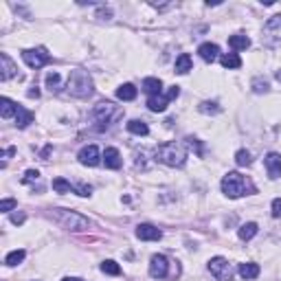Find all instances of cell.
<instances>
[{
    "label": "cell",
    "instance_id": "cell-20",
    "mask_svg": "<svg viewBox=\"0 0 281 281\" xmlns=\"http://www.w3.org/2000/svg\"><path fill=\"white\" fill-rule=\"evenodd\" d=\"M127 132L130 134H136V136H147L149 134V127L145 121H139V119H132L130 123H127Z\"/></svg>",
    "mask_w": 281,
    "mask_h": 281
},
{
    "label": "cell",
    "instance_id": "cell-24",
    "mask_svg": "<svg viewBox=\"0 0 281 281\" xmlns=\"http://www.w3.org/2000/svg\"><path fill=\"white\" fill-rule=\"evenodd\" d=\"M29 123H33V114H31L26 108L18 105V112H16V125H18V127H26Z\"/></svg>",
    "mask_w": 281,
    "mask_h": 281
},
{
    "label": "cell",
    "instance_id": "cell-23",
    "mask_svg": "<svg viewBox=\"0 0 281 281\" xmlns=\"http://www.w3.org/2000/svg\"><path fill=\"white\" fill-rule=\"evenodd\" d=\"M143 90L147 92L149 97L161 95V90H162V81H161V79H156V77H147V79L143 81Z\"/></svg>",
    "mask_w": 281,
    "mask_h": 281
},
{
    "label": "cell",
    "instance_id": "cell-31",
    "mask_svg": "<svg viewBox=\"0 0 281 281\" xmlns=\"http://www.w3.org/2000/svg\"><path fill=\"white\" fill-rule=\"evenodd\" d=\"M198 110H200L202 114H218L222 108H220L215 101H202V103L198 105Z\"/></svg>",
    "mask_w": 281,
    "mask_h": 281
},
{
    "label": "cell",
    "instance_id": "cell-16",
    "mask_svg": "<svg viewBox=\"0 0 281 281\" xmlns=\"http://www.w3.org/2000/svg\"><path fill=\"white\" fill-rule=\"evenodd\" d=\"M228 46H231L233 51H246V48L250 46V40H248V35H244V33H235L228 38Z\"/></svg>",
    "mask_w": 281,
    "mask_h": 281
},
{
    "label": "cell",
    "instance_id": "cell-39",
    "mask_svg": "<svg viewBox=\"0 0 281 281\" xmlns=\"http://www.w3.org/2000/svg\"><path fill=\"white\" fill-rule=\"evenodd\" d=\"M178 95H180V86H169V90H167V95H165V97L171 101V99H176Z\"/></svg>",
    "mask_w": 281,
    "mask_h": 281
},
{
    "label": "cell",
    "instance_id": "cell-36",
    "mask_svg": "<svg viewBox=\"0 0 281 281\" xmlns=\"http://www.w3.org/2000/svg\"><path fill=\"white\" fill-rule=\"evenodd\" d=\"M38 178H40V171H38V169H29V171L24 174V178H22V182L29 184V182H33V180H38Z\"/></svg>",
    "mask_w": 281,
    "mask_h": 281
},
{
    "label": "cell",
    "instance_id": "cell-28",
    "mask_svg": "<svg viewBox=\"0 0 281 281\" xmlns=\"http://www.w3.org/2000/svg\"><path fill=\"white\" fill-rule=\"evenodd\" d=\"M101 272H105V275H121V266H119L117 261H112V259H105L103 263H101Z\"/></svg>",
    "mask_w": 281,
    "mask_h": 281
},
{
    "label": "cell",
    "instance_id": "cell-17",
    "mask_svg": "<svg viewBox=\"0 0 281 281\" xmlns=\"http://www.w3.org/2000/svg\"><path fill=\"white\" fill-rule=\"evenodd\" d=\"M167 103H169V99H167L165 95H154L147 99V108L152 110V112H165Z\"/></svg>",
    "mask_w": 281,
    "mask_h": 281
},
{
    "label": "cell",
    "instance_id": "cell-44",
    "mask_svg": "<svg viewBox=\"0 0 281 281\" xmlns=\"http://www.w3.org/2000/svg\"><path fill=\"white\" fill-rule=\"evenodd\" d=\"M277 79H279V81H281V70H279V73H277Z\"/></svg>",
    "mask_w": 281,
    "mask_h": 281
},
{
    "label": "cell",
    "instance_id": "cell-11",
    "mask_svg": "<svg viewBox=\"0 0 281 281\" xmlns=\"http://www.w3.org/2000/svg\"><path fill=\"white\" fill-rule=\"evenodd\" d=\"M136 237L143 241H158L162 237V233H161V228L152 226V224H139V226H136Z\"/></svg>",
    "mask_w": 281,
    "mask_h": 281
},
{
    "label": "cell",
    "instance_id": "cell-37",
    "mask_svg": "<svg viewBox=\"0 0 281 281\" xmlns=\"http://www.w3.org/2000/svg\"><path fill=\"white\" fill-rule=\"evenodd\" d=\"M187 145H189L191 149H196L198 156H202V145H200V140H198V139H191V136H189V139H187Z\"/></svg>",
    "mask_w": 281,
    "mask_h": 281
},
{
    "label": "cell",
    "instance_id": "cell-38",
    "mask_svg": "<svg viewBox=\"0 0 281 281\" xmlns=\"http://www.w3.org/2000/svg\"><path fill=\"white\" fill-rule=\"evenodd\" d=\"M272 218H281V198H275L272 200Z\"/></svg>",
    "mask_w": 281,
    "mask_h": 281
},
{
    "label": "cell",
    "instance_id": "cell-32",
    "mask_svg": "<svg viewBox=\"0 0 281 281\" xmlns=\"http://www.w3.org/2000/svg\"><path fill=\"white\" fill-rule=\"evenodd\" d=\"M235 162L240 167H248L250 162H253V156H250V152H246V149H240V152L235 154Z\"/></svg>",
    "mask_w": 281,
    "mask_h": 281
},
{
    "label": "cell",
    "instance_id": "cell-42",
    "mask_svg": "<svg viewBox=\"0 0 281 281\" xmlns=\"http://www.w3.org/2000/svg\"><path fill=\"white\" fill-rule=\"evenodd\" d=\"M26 95H29L31 99H33V97H35V99H38V97H40V90H38V86H33V88H31L29 92H26Z\"/></svg>",
    "mask_w": 281,
    "mask_h": 281
},
{
    "label": "cell",
    "instance_id": "cell-30",
    "mask_svg": "<svg viewBox=\"0 0 281 281\" xmlns=\"http://www.w3.org/2000/svg\"><path fill=\"white\" fill-rule=\"evenodd\" d=\"M53 189H55L57 193H70L73 191V184H70L68 180H64V178H55L53 180Z\"/></svg>",
    "mask_w": 281,
    "mask_h": 281
},
{
    "label": "cell",
    "instance_id": "cell-29",
    "mask_svg": "<svg viewBox=\"0 0 281 281\" xmlns=\"http://www.w3.org/2000/svg\"><path fill=\"white\" fill-rule=\"evenodd\" d=\"M60 86H61V77H60V73H48L46 75V88L51 92H57L60 90Z\"/></svg>",
    "mask_w": 281,
    "mask_h": 281
},
{
    "label": "cell",
    "instance_id": "cell-26",
    "mask_svg": "<svg viewBox=\"0 0 281 281\" xmlns=\"http://www.w3.org/2000/svg\"><path fill=\"white\" fill-rule=\"evenodd\" d=\"M220 61H222L224 68H240L241 66V60H240L237 53H226V55L220 57Z\"/></svg>",
    "mask_w": 281,
    "mask_h": 281
},
{
    "label": "cell",
    "instance_id": "cell-7",
    "mask_svg": "<svg viewBox=\"0 0 281 281\" xmlns=\"http://www.w3.org/2000/svg\"><path fill=\"white\" fill-rule=\"evenodd\" d=\"M209 270H211V275H213L218 281H233V266H231L228 259L213 257L209 261Z\"/></svg>",
    "mask_w": 281,
    "mask_h": 281
},
{
    "label": "cell",
    "instance_id": "cell-40",
    "mask_svg": "<svg viewBox=\"0 0 281 281\" xmlns=\"http://www.w3.org/2000/svg\"><path fill=\"white\" fill-rule=\"evenodd\" d=\"M13 154H16V147H7V149H4V152H2V158H4V161H2V167L7 165V158L13 156Z\"/></svg>",
    "mask_w": 281,
    "mask_h": 281
},
{
    "label": "cell",
    "instance_id": "cell-41",
    "mask_svg": "<svg viewBox=\"0 0 281 281\" xmlns=\"http://www.w3.org/2000/svg\"><path fill=\"white\" fill-rule=\"evenodd\" d=\"M11 222H13V224H22V222H24V213H16V215H11Z\"/></svg>",
    "mask_w": 281,
    "mask_h": 281
},
{
    "label": "cell",
    "instance_id": "cell-33",
    "mask_svg": "<svg viewBox=\"0 0 281 281\" xmlns=\"http://www.w3.org/2000/svg\"><path fill=\"white\" fill-rule=\"evenodd\" d=\"M16 204L18 202L13 200V198H4V200L0 202V211H2V213H9L11 209H16Z\"/></svg>",
    "mask_w": 281,
    "mask_h": 281
},
{
    "label": "cell",
    "instance_id": "cell-22",
    "mask_svg": "<svg viewBox=\"0 0 281 281\" xmlns=\"http://www.w3.org/2000/svg\"><path fill=\"white\" fill-rule=\"evenodd\" d=\"M193 61H191V55H187V53H182V55H178V60H176V73L178 75H187L189 70H191Z\"/></svg>",
    "mask_w": 281,
    "mask_h": 281
},
{
    "label": "cell",
    "instance_id": "cell-35",
    "mask_svg": "<svg viewBox=\"0 0 281 281\" xmlns=\"http://www.w3.org/2000/svg\"><path fill=\"white\" fill-rule=\"evenodd\" d=\"M73 191H77L79 196H83V198H86V196H90V193H92V187H90V184H83V182H79V184H75V187H73Z\"/></svg>",
    "mask_w": 281,
    "mask_h": 281
},
{
    "label": "cell",
    "instance_id": "cell-6",
    "mask_svg": "<svg viewBox=\"0 0 281 281\" xmlns=\"http://www.w3.org/2000/svg\"><path fill=\"white\" fill-rule=\"evenodd\" d=\"M55 218H57V222H60L61 226H64V228H70V231H86V228L90 226V222H88L83 215L75 213V211L55 209Z\"/></svg>",
    "mask_w": 281,
    "mask_h": 281
},
{
    "label": "cell",
    "instance_id": "cell-21",
    "mask_svg": "<svg viewBox=\"0 0 281 281\" xmlns=\"http://www.w3.org/2000/svg\"><path fill=\"white\" fill-rule=\"evenodd\" d=\"M257 224L255 222H246V224H241L240 226V231H237V235H240V240L241 241H248V240H253L255 235H257Z\"/></svg>",
    "mask_w": 281,
    "mask_h": 281
},
{
    "label": "cell",
    "instance_id": "cell-2",
    "mask_svg": "<svg viewBox=\"0 0 281 281\" xmlns=\"http://www.w3.org/2000/svg\"><path fill=\"white\" fill-rule=\"evenodd\" d=\"M66 88L73 97H90L92 95V79L86 70H70L68 75V81H66Z\"/></svg>",
    "mask_w": 281,
    "mask_h": 281
},
{
    "label": "cell",
    "instance_id": "cell-27",
    "mask_svg": "<svg viewBox=\"0 0 281 281\" xmlns=\"http://www.w3.org/2000/svg\"><path fill=\"white\" fill-rule=\"evenodd\" d=\"M24 257H26V253L22 248L20 250H11V253L4 257V263H7V266H18V263L24 261Z\"/></svg>",
    "mask_w": 281,
    "mask_h": 281
},
{
    "label": "cell",
    "instance_id": "cell-14",
    "mask_svg": "<svg viewBox=\"0 0 281 281\" xmlns=\"http://www.w3.org/2000/svg\"><path fill=\"white\" fill-rule=\"evenodd\" d=\"M198 55H200L206 64H213V61L220 57V46H218V44L206 42V44H202V46L198 48Z\"/></svg>",
    "mask_w": 281,
    "mask_h": 281
},
{
    "label": "cell",
    "instance_id": "cell-13",
    "mask_svg": "<svg viewBox=\"0 0 281 281\" xmlns=\"http://www.w3.org/2000/svg\"><path fill=\"white\" fill-rule=\"evenodd\" d=\"M0 66H2V68H0L2 70V73H0V79H2V81H9V79L18 73V66L13 64L11 57H9L7 53H0Z\"/></svg>",
    "mask_w": 281,
    "mask_h": 281
},
{
    "label": "cell",
    "instance_id": "cell-15",
    "mask_svg": "<svg viewBox=\"0 0 281 281\" xmlns=\"http://www.w3.org/2000/svg\"><path fill=\"white\" fill-rule=\"evenodd\" d=\"M121 152H119L117 147H105L103 152V165L108 167V169H119L121 167Z\"/></svg>",
    "mask_w": 281,
    "mask_h": 281
},
{
    "label": "cell",
    "instance_id": "cell-10",
    "mask_svg": "<svg viewBox=\"0 0 281 281\" xmlns=\"http://www.w3.org/2000/svg\"><path fill=\"white\" fill-rule=\"evenodd\" d=\"M167 270H169V261H167L165 255H154L149 259V277L154 279H165Z\"/></svg>",
    "mask_w": 281,
    "mask_h": 281
},
{
    "label": "cell",
    "instance_id": "cell-25",
    "mask_svg": "<svg viewBox=\"0 0 281 281\" xmlns=\"http://www.w3.org/2000/svg\"><path fill=\"white\" fill-rule=\"evenodd\" d=\"M117 97H119L121 101H132V99H136V88L132 86V83H123V86H119Z\"/></svg>",
    "mask_w": 281,
    "mask_h": 281
},
{
    "label": "cell",
    "instance_id": "cell-4",
    "mask_svg": "<svg viewBox=\"0 0 281 281\" xmlns=\"http://www.w3.org/2000/svg\"><path fill=\"white\" fill-rule=\"evenodd\" d=\"M248 189H253V184H250L241 174H237V171H228V174L222 178V191L226 193L228 198H233V200L244 196Z\"/></svg>",
    "mask_w": 281,
    "mask_h": 281
},
{
    "label": "cell",
    "instance_id": "cell-9",
    "mask_svg": "<svg viewBox=\"0 0 281 281\" xmlns=\"http://www.w3.org/2000/svg\"><path fill=\"white\" fill-rule=\"evenodd\" d=\"M77 158H79V162H81V165H86V167H97L103 156L99 154V147H97V145H86V147L79 149Z\"/></svg>",
    "mask_w": 281,
    "mask_h": 281
},
{
    "label": "cell",
    "instance_id": "cell-3",
    "mask_svg": "<svg viewBox=\"0 0 281 281\" xmlns=\"http://www.w3.org/2000/svg\"><path fill=\"white\" fill-rule=\"evenodd\" d=\"M119 117H121V110H117V105H114V103H108V101H105V103H97L95 110H92V119L97 121L95 130L97 132L108 130V127L112 125Z\"/></svg>",
    "mask_w": 281,
    "mask_h": 281
},
{
    "label": "cell",
    "instance_id": "cell-18",
    "mask_svg": "<svg viewBox=\"0 0 281 281\" xmlns=\"http://www.w3.org/2000/svg\"><path fill=\"white\" fill-rule=\"evenodd\" d=\"M237 272H240L244 279H255V277H259V272H261V268H259V263H240V268H237Z\"/></svg>",
    "mask_w": 281,
    "mask_h": 281
},
{
    "label": "cell",
    "instance_id": "cell-1",
    "mask_svg": "<svg viewBox=\"0 0 281 281\" xmlns=\"http://www.w3.org/2000/svg\"><path fill=\"white\" fill-rule=\"evenodd\" d=\"M156 158L161 162H165V165L169 167H182L184 161H187V152H184V147L180 143H162L156 147Z\"/></svg>",
    "mask_w": 281,
    "mask_h": 281
},
{
    "label": "cell",
    "instance_id": "cell-5",
    "mask_svg": "<svg viewBox=\"0 0 281 281\" xmlns=\"http://www.w3.org/2000/svg\"><path fill=\"white\" fill-rule=\"evenodd\" d=\"M261 42L270 48L281 46V13L268 18V22L263 24V31H261Z\"/></svg>",
    "mask_w": 281,
    "mask_h": 281
},
{
    "label": "cell",
    "instance_id": "cell-19",
    "mask_svg": "<svg viewBox=\"0 0 281 281\" xmlns=\"http://www.w3.org/2000/svg\"><path fill=\"white\" fill-rule=\"evenodd\" d=\"M16 112H18V105L13 103L9 97H2V99H0V117L11 119V117H16Z\"/></svg>",
    "mask_w": 281,
    "mask_h": 281
},
{
    "label": "cell",
    "instance_id": "cell-43",
    "mask_svg": "<svg viewBox=\"0 0 281 281\" xmlns=\"http://www.w3.org/2000/svg\"><path fill=\"white\" fill-rule=\"evenodd\" d=\"M61 281H81L79 277H66V279H61Z\"/></svg>",
    "mask_w": 281,
    "mask_h": 281
},
{
    "label": "cell",
    "instance_id": "cell-34",
    "mask_svg": "<svg viewBox=\"0 0 281 281\" xmlns=\"http://www.w3.org/2000/svg\"><path fill=\"white\" fill-rule=\"evenodd\" d=\"M253 90L255 92H266L268 90V81H266V79H261V77L253 79Z\"/></svg>",
    "mask_w": 281,
    "mask_h": 281
},
{
    "label": "cell",
    "instance_id": "cell-8",
    "mask_svg": "<svg viewBox=\"0 0 281 281\" xmlns=\"http://www.w3.org/2000/svg\"><path fill=\"white\" fill-rule=\"evenodd\" d=\"M22 60L26 61V66L29 68H42V66H46L48 61H51V55H48L44 48H26L24 53H22Z\"/></svg>",
    "mask_w": 281,
    "mask_h": 281
},
{
    "label": "cell",
    "instance_id": "cell-12",
    "mask_svg": "<svg viewBox=\"0 0 281 281\" xmlns=\"http://www.w3.org/2000/svg\"><path fill=\"white\" fill-rule=\"evenodd\" d=\"M263 165H266V171L272 180L281 176V156L277 152H270L266 158H263Z\"/></svg>",
    "mask_w": 281,
    "mask_h": 281
}]
</instances>
